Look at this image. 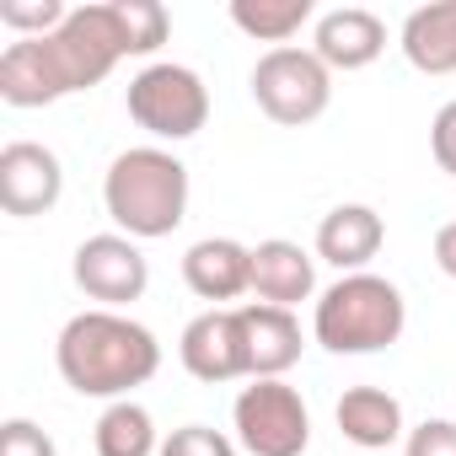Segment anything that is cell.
<instances>
[{
    "instance_id": "1",
    "label": "cell",
    "mask_w": 456,
    "mask_h": 456,
    "mask_svg": "<svg viewBox=\"0 0 456 456\" xmlns=\"http://www.w3.org/2000/svg\"><path fill=\"white\" fill-rule=\"evenodd\" d=\"M124 54V33L113 17V0L102 6H76L65 28L49 38H17L0 54V102L6 108H49L60 97L92 92L113 76Z\"/></svg>"
},
{
    "instance_id": "2",
    "label": "cell",
    "mask_w": 456,
    "mask_h": 456,
    "mask_svg": "<svg viewBox=\"0 0 456 456\" xmlns=\"http://www.w3.org/2000/svg\"><path fill=\"white\" fill-rule=\"evenodd\" d=\"M54 365H60L70 392L118 403L161 370V344L145 322H134L124 312H108V306H92V312H76L60 328Z\"/></svg>"
},
{
    "instance_id": "3",
    "label": "cell",
    "mask_w": 456,
    "mask_h": 456,
    "mask_svg": "<svg viewBox=\"0 0 456 456\" xmlns=\"http://www.w3.org/2000/svg\"><path fill=\"white\" fill-rule=\"evenodd\" d=\"M102 204H108L113 225L134 242L172 237L188 215V167L161 145L118 151L102 177Z\"/></svg>"
},
{
    "instance_id": "4",
    "label": "cell",
    "mask_w": 456,
    "mask_h": 456,
    "mask_svg": "<svg viewBox=\"0 0 456 456\" xmlns=\"http://www.w3.org/2000/svg\"><path fill=\"white\" fill-rule=\"evenodd\" d=\"M408 328V301L392 280L381 274H344L338 285H328L317 296L312 312V333L328 354H376L392 349Z\"/></svg>"
},
{
    "instance_id": "5",
    "label": "cell",
    "mask_w": 456,
    "mask_h": 456,
    "mask_svg": "<svg viewBox=\"0 0 456 456\" xmlns=\"http://www.w3.org/2000/svg\"><path fill=\"white\" fill-rule=\"evenodd\" d=\"M124 108L156 140H193L209 124V86L199 81V70L161 60V65H145L129 81Z\"/></svg>"
},
{
    "instance_id": "6",
    "label": "cell",
    "mask_w": 456,
    "mask_h": 456,
    "mask_svg": "<svg viewBox=\"0 0 456 456\" xmlns=\"http://www.w3.org/2000/svg\"><path fill=\"white\" fill-rule=\"evenodd\" d=\"M253 102L285 124V129H301V124H317L333 102V70L312 54V49H269L258 65H253Z\"/></svg>"
},
{
    "instance_id": "7",
    "label": "cell",
    "mask_w": 456,
    "mask_h": 456,
    "mask_svg": "<svg viewBox=\"0 0 456 456\" xmlns=\"http://www.w3.org/2000/svg\"><path fill=\"white\" fill-rule=\"evenodd\" d=\"M232 419H237V440L248 456H306L312 445V413L285 376L242 387Z\"/></svg>"
},
{
    "instance_id": "8",
    "label": "cell",
    "mask_w": 456,
    "mask_h": 456,
    "mask_svg": "<svg viewBox=\"0 0 456 456\" xmlns=\"http://www.w3.org/2000/svg\"><path fill=\"white\" fill-rule=\"evenodd\" d=\"M70 274H76V285H81L92 301H102L108 312L140 301L145 285H151V264H145L140 242L124 237V232L86 237V242L76 248V258H70Z\"/></svg>"
},
{
    "instance_id": "9",
    "label": "cell",
    "mask_w": 456,
    "mask_h": 456,
    "mask_svg": "<svg viewBox=\"0 0 456 456\" xmlns=\"http://www.w3.org/2000/svg\"><path fill=\"white\" fill-rule=\"evenodd\" d=\"M177 360H183V370H188L193 381H209V387L248 376L242 317H237L232 306H209V312H199V317L183 328V338H177Z\"/></svg>"
},
{
    "instance_id": "10",
    "label": "cell",
    "mask_w": 456,
    "mask_h": 456,
    "mask_svg": "<svg viewBox=\"0 0 456 456\" xmlns=\"http://www.w3.org/2000/svg\"><path fill=\"white\" fill-rule=\"evenodd\" d=\"M65 193V167L49 145L38 140H12L0 151V209L17 215V220H33V215H49Z\"/></svg>"
},
{
    "instance_id": "11",
    "label": "cell",
    "mask_w": 456,
    "mask_h": 456,
    "mask_svg": "<svg viewBox=\"0 0 456 456\" xmlns=\"http://www.w3.org/2000/svg\"><path fill=\"white\" fill-rule=\"evenodd\" d=\"M183 285L199 301H209V306L248 296L253 290V248H242L232 237H204V242H193L183 253Z\"/></svg>"
},
{
    "instance_id": "12",
    "label": "cell",
    "mask_w": 456,
    "mask_h": 456,
    "mask_svg": "<svg viewBox=\"0 0 456 456\" xmlns=\"http://www.w3.org/2000/svg\"><path fill=\"white\" fill-rule=\"evenodd\" d=\"M387 49V22L365 6H338V12H322L317 17V33H312V54L328 65V70H365L376 65Z\"/></svg>"
},
{
    "instance_id": "13",
    "label": "cell",
    "mask_w": 456,
    "mask_h": 456,
    "mask_svg": "<svg viewBox=\"0 0 456 456\" xmlns=\"http://www.w3.org/2000/svg\"><path fill=\"white\" fill-rule=\"evenodd\" d=\"M237 317H242V338H248V376L253 381H280L301 360V344H306L296 312L253 301V306H237Z\"/></svg>"
},
{
    "instance_id": "14",
    "label": "cell",
    "mask_w": 456,
    "mask_h": 456,
    "mask_svg": "<svg viewBox=\"0 0 456 456\" xmlns=\"http://www.w3.org/2000/svg\"><path fill=\"white\" fill-rule=\"evenodd\" d=\"M387 242V220L370 204H338L317 225V258L333 264L338 274H365V264Z\"/></svg>"
},
{
    "instance_id": "15",
    "label": "cell",
    "mask_w": 456,
    "mask_h": 456,
    "mask_svg": "<svg viewBox=\"0 0 456 456\" xmlns=\"http://www.w3.org/2000/svg\"><path fill=\"white\" fill-rule=\"evenodd\" d=\"M312 290H317V258L301 242L269 237V242L253 248V296L264 306L296 312L301 301H312Z\"/></svg>"
},
{
    "instance_id": "16",
    "label": "cell",
    "mask_w": 456,
    "mask_h": 456,
    "mask_svg": "<svg viewBox=\"0 0 456 456\" xmlns=\"http://www.w3.org/2000/svg\"><path fill=\"white\" fill-rule=\"evenodd\" d=\"M333 419H338V435L360 451H387V445L408 440L403 435V403L381 387H349L338 397Z\"/></svg>"
},
{
    "instance_id": "17",
    "label": "cell",
    "mask_w": 456,
    "mask_h": 456,
    "mask_svg": "<svg viewBox=\"0 0 456 456\" xmlns=\"http://www.w3.org/2000/svg\"><path fill=\"white\" fill-rule=\"evenodd\" d=\"M403 54L424 76H456V0H429L403 22Z\"/></svg>"
},
{
    "instance_id": "18",
    "label": "cell",
    "mask_w": 456,
    "mask_h": 456,
    "mask_svg": "<svg viewBox=\"0 0 456 456\" xmlns=\"http://www.w3.org/2000/svg\"><path fill=\"white\" fill-rule=\"evenodd\" d=\"M317 17L312 0H232V22L258 38V44H274V49H290V38Z\"/></svg>"
},
{
    "instance_id": "19",
    "label": "cell",
    "mask_w": 456,
    "mask_h": 456,
    "mask_svg": "<svg viewBox=\"0 0 456 456\" xmlns=\"http://www.w3.org/2000/svg\"><path fill=\"white\" fill-rule=\"evenodd\" d=\"M97 456H161L156 419L129 397L108 403L102 419H97Z\"/></svg>"
},
{
    "instance_id": "20",
    "label": "cell",
    "mask_w": 456,
    "mask_h": 456,
    "mask_svg": "<svg viewBox=\"0 0 456 456\" xmlns=\"http://www.w3.org/2000/svg\"><path fill=\"white\" fill-rule=\"evenodd\" d=\"M113 17H118V33H124V54L129 60H145L167 44L172 33V17L161 0H113Z\"/></svg>"
},
{
    "instance_id": "21",
    "label": "cell",
    "mask_w": 456,
    "mask_h": 456,
    "mask_svg": "<svg viewBox=\"0 0 456 456\" xmlns=\"http://www.w3.org/2000/svg\"><path fill=\"white\" fill-rule=\"evenodd\" d=\"M65 6L60 0H0V28H12L17 38H49L54 28H65Z\"/></svg>"
},
{
    "instance_id": "22",
    "label": "cell",
    "mask_w": 456,
    "mask_h": 456,
    "mask_svg": "<svg viewBox=\"0 0 456 456\" xmlns=\"http://www.w3.org/2000/svg\"><path fill=\"white\" fill-rule=\"evenodd\" d=\"M161 456H237V440L209 424H183L161 440Z\"/></svg>"
},
{
    "instance_id": "23",
    "label": "cell",
    "mask_w": 456,
    "mask_h": 456,
    "mask_svg": "<svg viewBox=\"0 0 456 456\" xmlns=\"http://www.w3.org/2000/svg\"><path fill=\"white\" fill-rule=\"evenodd\" d=\"M0 456H60V451L33 419H6L0 424Z\"/></svg>"
},
{
    "instance_id": "24",
    "label": "cell",
    "mask_w": 456,
    "mask_h": 456,
    "mask_svg": "<svg viewBox=\"0 0 456 456\" xmlns=\"http://www.w3.org/2000/svg\"><path fill=\"white\" fill-rule=\"evenodd\" d=\"M403 456H456V424L451 419H424L419 429H408Z\"/></svg>"
},
{
    "instance_id": "25",
    "label": "cell",
    "mask_w": 456,
    "mask_h": 456,
    "mask_svg": "<svg viewBox=\"0 0 456 456\" xmlns=\"http://www.w3.org/2000/svg\"><path fill=\"white\" fill-rule=\"evenodd\" d=\"M429 151H435L440 172L456 177V102H445V108L435 113V124H429Z\"/></svg>"
},
{
    "instance_id": "26",
    "label": "cell",
    "mask_w": 456,
    "mask_h": 456,
    "mask_svg": "<svg viewBox=\"0 0 456 456\" xmlns=\"http://www.w3.org/2000/svg\"><path fill=\"white\" fill-rule=\"evenodd\" d=\"M435 264L456 280V220H445L440 232H435Z\"/></svg>"
}]
</instances>
